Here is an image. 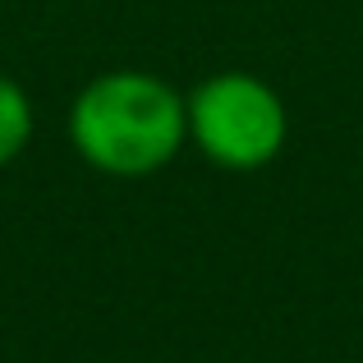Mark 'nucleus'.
<instances>
[{"mask_svg": "<svg viewBox=\"0 0 363 363\" xmlns=\"http://www.w3.org/2000/svg\"><path fill=\"white\" fill-rule=\"evenodd\" d=\"M189 138L184 97L166 79L116 69L92 79L69 106V143L92 170L116 179L157 175Z\"/></svg>", "mask_w": 363, "mask_h": 363, "instance_id": "f257e3e1", "label": "nucleus"}, {"mask_svg": "<svg viewBox=\"0 0 363 363\" xmlns=\"http://www.w3.org/2000/svg\"><path fill=\"white\" fill-rule=\"evenodd\" d=\"M189 138L207 161L225 170H257L281 157L290 116L276 88L253 74H216L184 97Z\"/></svg>", "mask_w": 363, "mask_h": 363, "instance_id": "f03ea898", "label": "nucleus"}, {"mask_svg": "<svg viewBox=\"0 0 363 363\" xmlns=\"http://www.w3.org/2000/svg\"><path fill=\"white\" fill-rule=\"evenodd\" d=\"M33 138V101L9 74H0V166L18 157Z\"/></svg>", "mask_w": 363, "mask_h": 363, "instance_id": "7ed1b4c3", "label": "nucleus"}]
</instances>
